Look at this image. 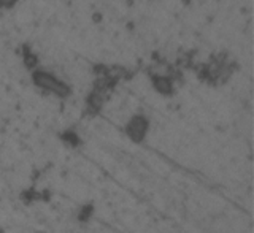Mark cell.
Segmentation results:
<instances>
[{
	"label": "cell",
	"instance_id": "cell-4",
	"mask_svg": "<svg viewBox=\"0 0 254 233\" xmlns=\"http://www.w3.org/2000/svg\"><path fill=\"white\" fill-rule=\"evenodd\" d=\"M16 0H0V6H11Z\"/></svg>",
	"mask_w": 254,
	"mask_h": 233
},
{
	"label": "cell",
	"instance_id": "cell-2",
	"mask_svg": "<svg viewBox=\"0 0 254 233\" xmlns=\"http://www.w3.org/2000/svg\"><path fill=\"white\" fill-rule=\"evenodd\" d=\"M146 128H148V122L145 117H133L129 122V125H127V133H129L135 141H138L143 138Z\"/></svg>",
	"mask_w": 254,
	"mask_h": 233
},
{
	"label": "cell",
	"instance_id": "cell-1",
	"mask_svg": "<svg viewBox=\"0 0 254 233\" xmlns=\"http://www.w3.org/2000/svg\"><path fill=\"white\" fill-rule=\"evenodd\" d=\"M34 81L38 87H42V89L51 92V94L59 95V97H65V95H68V92H70L67 84H64L56 76H53L51 73H46V71H35Z\"/></svg>",
	"mask_w": 254,
	"mask_h": 233
},
{
	"label": "cell",
	"instance_id": "cell-3",
	"mask_svg": "<svg viewBox=\"0 0 254 233\" xmlns=\"http://www.w3.org/2000/svg\"><path fill=\"white\" fill-rule=\"evenodd\" d=\"M154 84L157 87V91H161L162 94H170L172 92V81H170V79L164 78V76L156 78L154 79Z\"/></svg>",
	"mask_w": 254,
	"mask_h": 233
}]
</instances>
